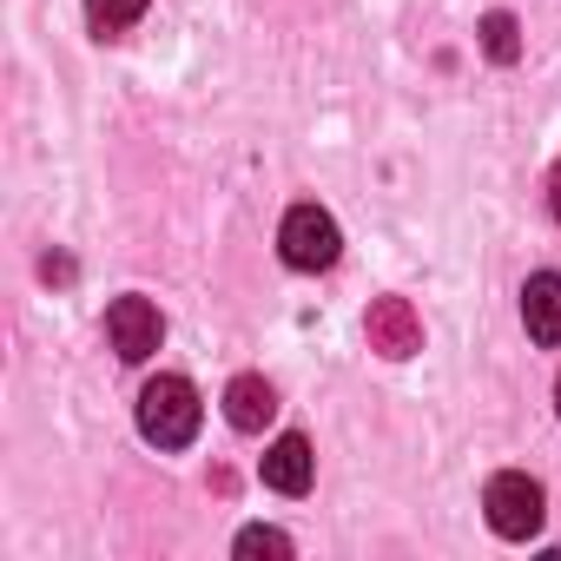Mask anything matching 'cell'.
<instances>
[{
	"instance_id": "1",
	"label": "cell",
	"mask_w": 561,
	"mask_h": 561,
	"mask_svg": "<svg viewBox=\"0 0 561 561\" xmlns=\"http://www.w3.org/2000/svg\"><path fill=\"white\" fill-rule=\"evenodd\" d=\"M198 390L185 383V377H152L146 390H139V436L146 443H159V449H185L192 436H198Z\"/></svg>"
},
{
	"instance_id": "2",
	"label": "cell",
	"mask_w": 561,
	"mask_h": 561,
	"mask_svg": "<svg viewBox=\"0 0 561 561\" xmlns=\"http://www.w3.org/2000/svg\"><path fill=\"white\" fill-rule=\"evenodd\" d=\"M482 508H489V528H495L502 541H528V535L548 522V495H541V482H535V476H522V469L489 476Z\"/></svg>"
},
{
	"instance_id": "3",
	"label": "cell",
	"mask_w": 561,
	"mask_h": 561,
	"mask_svg": "<svg viewBox=\"0 0 561 561\" xmlns=\"http://www.w3.org/2000/svg\"><path fill=\"white\" fill-rule=\"evenodd\" d=\"M277 251H285L291 271H331L337 251H344V231L324 205H291L285 211V231H277Z\"/></svg>"
},
{
	"instance_id": "4",
	"label": "cell",
	"mask_w": 561,
	"mask_h": 561,
	"mask_svg": "<svg viewBox=\"0 0 561 561\" xmlns=\"http://www.w3.org/2000/svg\"><path fill=\"white\" fill-rule=\"evenodd\" d=\"M106 337H113V351H119L126 364H146V357L159 351V337H165V318H159V305H146V298H113V305H106Z\"/></svg>"
},
{
	"instance_id": "5",
	"label": "cell",
	"mask_w": 561,
	"mask_h": 561,
	"mask_svg": "<svg viewBox=\"0 0 561 561\" xmlns=\"http://www.w3.org/2000/svg\"><path fill=\"white\" fill-rule=\"evenodd\" d=\"M364 337H370L377 357H397V364H403V357L423 351V318H416L410 298H377L370 318H364Z\"/></svg>"
},
{
	"instance_id": "6",
	"label": "cell",
	"mask_w": 561,
	"mask_h": 561,
	"mask_svg": "<svg viewBox=\"0 0 561 561\" xmlns=\"http://www.w3.org/2000/svg\"><path fill=\"white\" fill-rule=\"evenodd\" d=\"M522 324L541 351L561 344V271H535L528 285H522Z\"/></svg>"
},
{
	"instance_id": "7",
	"label": "cell",
	"mask_w": 561,
	"mask_h": 561,
	"mask_svg": "<svg viewBox=\"0 0 561 561\" xmlns=\"http://www.w3.org/2000/svg\"><path fill=\"white\" fill-rule=\"evenodd\" d=\"M311 476H318V456H311V443H305L298 430L277 436V443L264 449V489H277V495H305Z\"/></svg>"
},
{
	"instance_id": "8",
	"label": "cell",
	"mask_w": 561,
	"mask_h": 561,
	"mask_svg": "<svg viewBox=\"0 0 561 561\" xmlns=\"http://www.w3.org/2000/svg\"><path fill=\"white\" fill-rule=\"evenodd\" d=\"M271 416H277V390H271L264 377H251V370H244V377H231V390H225V423H231V430H244V436H257Z\"/></svg>"
},
{
	"instance_id": "9",
	"label": "cell",
	"mask_w": 561,
	"mask_h": 561,
	"mask_svg": "<svg viewBox=\"0 0 561 561\" xmlns=\"http://www.w3.org/2000/svg\"><path fill=\"white\" fill-rule=\"evenodd\" d=\"M482 54H489L495 67H515V60H522V27H515V14L495 8V14L482 21Z\"/></svg>"
},
{
	"instance_id": "10",
	"label": "cell",
	"mask_w": 561,
	"mask_h": 561,
	"mask_svg": "<svg viewBox=\"0 0 561 561\" xmlns=\"http://www.w3.org/2000/svg\"><path fill=\"white\" fill-rule=\"evenodd\" d=\"M139 14H146V0H87V21H93V34H100V41L126 34Z\"/></svg>"
},
{
	"instance_id": "11",
	"label": "cell",
	"mask_w": 561,
	"mask_h": 561,
	"mask_svg": "<svg viewBox=\"0 0 561 561\" xmlns=\"http://www.w3.org/2000/svg\"><path fill=\"white\" fill-rule=\"evenodd\" d=\"M231 548H238L244 561H257V554H271V561H285V554H291V535H285V528H244V535H238Z\"/></svg>"
},
{
	"instance_id": "12",
	"label": "cell",
	"mask_w": 561,
	"mask_h": 561,
	"mask_svg": "<svg viewBox=\"0 0 561 561\" xmlns=\"http://www.w3.org/2000/svg\"><path fill=\"white\" fill-rule=\"evenodd\" d=\"M548 198H554V218H561V165H554V179H548Z\"/></svg>"
},
{
	"instance_id": "13",
	"label": "cell",
	"mask_w": 561,
	"mask_h": 561,
	"mask_svg": "<svg viewBox=\"0 0 561 561\" xmlns=\"http://www.w3.org/2000/svg\"><path fill=\"white\" fill-rule=\"evenodd\" d=\"M554 410H561V383H554Z\"/></svg>"
}]
</instances>
